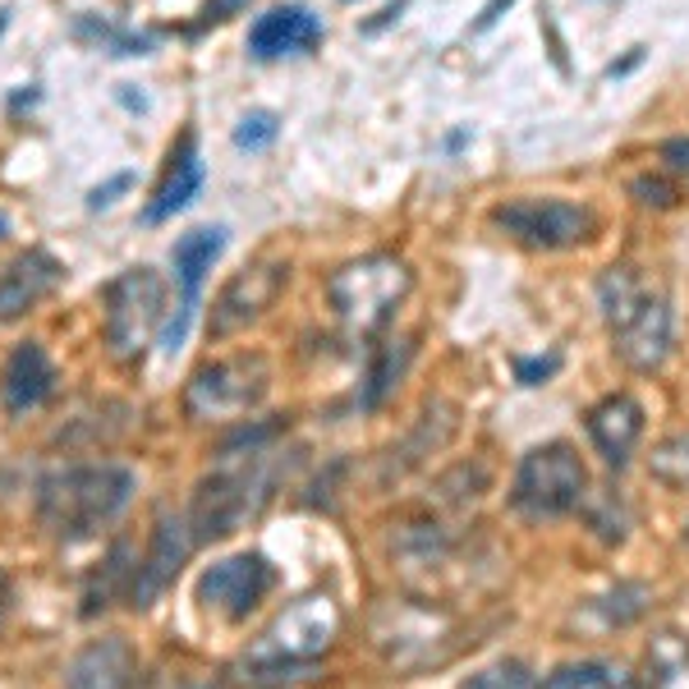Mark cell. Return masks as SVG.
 Segmentation results:
<instances>
[{"instance_id":"6da1fadb","label":"cell","mask_w":689,"mask_h":689,"mask_svg":"<svg viewBox=\"0 0 689 689\" xmlns=\"http://www.w3.org/2000/svg\"><path fill=\"white\" fill-rule=\"evenodd\" d=\"M271 432H276V427L244 432L240 446H225L221 469L198 482L193 510H189L193 543L230 538V533L244 529V524L267 505V497H271V488H276V455L267 451Z\"/></svg>"},{"instance_id":"7a4b0ae2","label":"cell","mask_w":689,"mask_h":689,"mask_svg":"<svg viewBox=\"0 0 689 689\" xmlns=\"http://www.w3.org/2000/svg\"><path fill=\"white\" fill-rule=\"evenodd\" d=\"M138 478L130 465L101 459V465H69L60 474L42 478L37 488V515L42 524L65 543L92 538L101 524H111L124 505L134 501Z\"/></svg>"},{"instance_id":"3957f363","label":"cell","mask_w":689,"mask_h":689,"mask_svg":"<svg viewBox=\"0 0 689 689\" xmlns=\"http://www.w3.org/2000/svg\"><path fill=\"white\" fill-rule=\"evenodd\" d=\"M598 303L607 313L616 354L634 373H657L671 354V303L648 290L630 267H611L598 280Z\"/></svg>"},{"instance_id":"277c9868","label":"cell","mask_w":689,"mask_h":689,"mask_svg":"<svg viewBox=\"0 0 689 689\" xmlns=\"http://www.w3.org/2000/svg\"><path fill=\"white\" fill-rule=\"evenodd\" d=\"M341 634V602L331 593H303L258 634L248 648V680H286L280 671L322 657Z\"/></svg>"},{"instance_id":"5b68a950","label":"cell","mask_w":689,"mask_h":689,"mask_svg":"<svg viewBox=\"0 0 689 689\" xmlns=\"http://www.w3.org/2000/svg\"><path fill=\"white\" fill-rule=\"evenodd\" d=\"M584 497H589V469H584V459L566 442H547L538 451H529L515 469V488H510V501L529 520L570 515Z\"/></svg>"},{"instance_id":"8992f818","label":"cell","mask_w":689,"mask_h":689,"mask_svg":"<svg viewBox=\"0 0 689 689\" xmlns=\"http://www.w3.org/2000/svg\"><path fill=\"white\" fill-rule=\"evenodd\" d=\"M166 326V280L152 267H130L107 286V345L115 359H143Z\"/></svg>"},{"instance_id":"52a82bcc","label":"cell","mask_w":689,"mask_h":689,"mask_svg":"<svg viewBox=\"0 0 689 689\" xmlns=\"http://www.w3.org/2000/svg\"><path fill=\"white\" fill-rule=\"evenodd\" d=\"M410 286H414V271L400 258H391V253H373V258L341 267L336 276H331L326 290H331V309H336L349 326L373 331L396 313V303L410 295Z\"/></svg>"},{"instance_id":"ba28073f","label":"cell","mask_w":689,"mask_h":689,"mask_svg":"<svg viewBox=\"0 0 689 689\" xmlns=\"http://www.w3.org/2000/svg\"><path fill=\"white\" fill-rule=\"evenodd\" d=\"M271 391V364L263 354H235L198 368L189 391H185V410L189 419H240L248 410H258L263 396Z\"/></svg>"},{"instance_id":"9c48e42d","label":"cell","mask_w":689,"mask_h":689,"mask_svg":"<svg viewBox=\"0 0 689 689\" xmlns=\"http://www.w3.org/2000/svg\"><path fill=\"white\" fill-rule=\"evenodd\" d=\"M492 225L524 248H575L598 235V212L566 198H515L492 212Z\"/></svg>"},{"instance_id":"30bf717a","label":"cell","mask_w":689,"mask_h":689,"mask_svg":"<svg viewBox=\"0 0 689 689\" xmlns=\"http://www.w3.org/2000/svg\"><path fill=\"white\" fill-rule=\"evenodd\" d=\"M377 644L391 653L396 667L414 671V667H437L455 653V621L451 611L427 607V602H391L377 611Z\"/></svg>"},{"instance_id":"8fae6325","label":"cell","mask_w":689,"mask_h":689,"mask_svg":"<svg viewBox=\"0 0 689 689\" xmlns=\"http://www.w3.org/2000/svg\"><path fill=\"white\" fill-rule=\"evenodd\" d=\"M225 253V225H198L189 235L175 240L170 248V263H175V280H180V313H175L162 326V349L175 354L189 336V322L198 313V295H202V280H208L212 263Z\"/></svg>"},{"instance_id":"7c38bea8","label":"cell","mask_w":689,"mask_h":689,"mask_svg":"<svg viewBox=\"0 0 689 689\" xmlns=\"http://www.w3.org/2000/svg\"><path fill=\"white\" fill-rule=\"evenodd\" d=\"M271 589V566L258 552H240L225 556L216 566L202 570L198 579V602L221 621H244L253 607H258Z\"/></svg>"},{"instance_id":"4fadbf2b","label":"cell","mask_w":689,"mask_h":689,"mask_svg":"<svg viewBox=\"0 0 689 689\" xmlns=\"http://www.w3.org/2000/svg\"><path fill=\"white\" fill-rule=\"evenodd\" d=\"M286 276H290L286 263H258V267H244L230 276L225 290L212 303V336H230V331L258 322L276 303V295L286 290Z\"/></svg>"},{"instance_id":"5bb4252c","label":"cell","mask_w":689,"mask_h":689,"mask_svg":"<svg viewBox=\"0 0 689 689\" xmlns=\"http://www.w3.org/2000/svg\"><path fill=\"white\" fill-rule=\"evenodd\" d=\"M193 552V529H189V515H162L157 529H152V543H147V556L138 560V575H134V589H130V602L134 607H152L157 602L180 566Z\"/></svg>"},{"instance_id":"9a60e30c","label":"cell","mask_w":689,"mask_h":689,"mask_svg":"<svg viewBox=\"0 0 689 689\" xmlns=\"http://www.w3.org/2000/svg\"><path fill=\"white\" fill-rule=\"evenodd\" d=\"M318 42H322V19L309 5H276L248 29V56L253 60L303 56Z\"/></svg>"},{"instance_id":"2e32d148","label":"cell","mask_w":689,"mask_h":689,"mask_svg":"<svg viewBox=\"0 0 689 689\" xmlns=\"http://www.w3.org/2000/svg\"><path fill=\"white\" fill-rule=\"evenodd\" d=\"M138 676V653L130 648V640L107 634V640H92L88 648H79L65 667V689H130Z\"/></svg>"},{"instance_id":"e0dca14e","label":"cell","mask_w":689,"mask_h":689,"mask_svg":"<svg viewBox=\"0 0 689 689\" xmlns=\"http://www.w3.org/2000/svg\"><path fill=\"white\" fill-rule=\"evenodd\" d=\"M60 276H65V267L51 258L46 248L19 253V258L0 271V322H14L29 309H37V303L60 286Z\"/></svg>"},{"instance_id":"ac0fdd59","label":"cell","mask_w":689,"mask_h":689,"mask_svg":"<svg viewBox=\"0 0 689 689\" xmlns=\"http://www.w3.org/2000/svg\"><path fill=\"white\" fill-rule=\"evenodd\" d=\"M589 437L611 469H625L644 437V404L634 396H607L589 410Z\"/></svg>"},{"instance_id":"d6986e66","label":"cell","mask_w":689,"mask_h":689,"mask_svg":"<svg viewBox=\"0 0 689 689\" xmlns=\"http://www.w3.org/2000/svg\"><path fill=\"white\" fill-rule=\"evenodd\" d=\"M202 189V157H198V134L185 130L180 143L170 147V162H166V175H162V185L157 193H152V202L143 208V221L147 225H162L170 221L175 212H185L189 202L198 198Z\"/></svg>"},{"instance_id":"ffe728a7","label":"cell","mask_w":689,"mask_h":689,"mask_svg":"<svg viewBox=\"0 0 689 689\" xmlns=\"http://www.w3.org/2000/svg\"><path fill=\"white\" fill-rule=\"evenodd\" d=\"M51 387H56V368H51L46 349L37 341L14 345L5 368H0V404L10 414H29L51 396Z\"/></svg>"},{"instance_id":"44dd1931","label":"cell","mask_w":689,"mask_h":689,"mask_svg":"<svg viewBox=\"0 0 689 689\" xmlns=\"http://www.w3.org/2000/svg\"><path fill=\"white\" fill-rule=\"evenodd\" d=\"M543 689H644L640 676L621 662H570V667H556Z\"/></svg>"},{"instance_id":"7402d4cb","label":"cell","mask_w":689,"mask_h":689,"mask_svg":"<svg viewBox=\"0 0 689 689\" xmlns=\"http://www.w3.org/2000/svg\"><path fill=\"white\" fill-rule=\"evenodd\" d=\"M648 689H689V640L662 630L648 644Z\"/></svg>"},{"instance_id":"603a6c76","label":"cell","mask_w":689,"mask_h":689,"mask_svg":"<svg viewBox=\"0 0 689 689\" xmlns=\"http://www.w3.org/2000/svg\"><path fill=\"white\" fill-rule=\"evenodd\" d=\"M130 556H134V547H130V538H120L111 552H107V560H101V570H97V579H92V589H88V602H84V616H97V607H111L115 602V593L130 584L134 589V575H138V560L130 566Z\"/></svg>"},{"instance_id":"cb8c5ba5","label":"cell","mask_w":689,"mask_h":689,"mask_svg":"<svg viewBox=\"0 0 689 689\" xmlns=\"http://www.w3.org/2000/svg\"><path fill=\"white\" fill-rule=\"evenodd\" d=\"M451 437H455V404H446V400L427 404V414H423L419 432L410 437V446H404V465H414V459H423V455H432V451H442Z\"/></svg>"},{"instance_id":"d4e9b609","label":"cell","mask_w":689,"mask_h":689,"mask_svg":"<svg viewBox=\"0 0 689 689\" xmlns=\"http://www.w3.org/2000/svg\"><path fill=\"white\" fill-rule=\"evenodd\" d=\"M653 593H648V584H616L607 598L593 602V611H602V625H634L648 611Z\"/></svg>"},{"instance_id":"484cf974","label":"cell","mask_w":689,"mask_h":689,"mask_svg":"<svg viewBox=\"0 0 689 689\" xmlns=\"http://www.w3.org/2000/svg\"><path fill=\"white\" fill-rule=\"evenodd\" d=\"M648 474L671 482V488H689V437H667L648 455Z\"/></svg>"},{"instance_id":"4316f807","label":"cell","mask_w":689,"mask_h":689,"mask_svg":"<svg viewBox=\"0 0 689 689\" xmlns=\"http://www.w3.org/2000/svg\"><path fill=\"white\" fill-rule=\"evenodd\" d=\"M459 689H533V671L524 667V662L505 657V662H492V667L474 671Z\"/></svg>"},{"instance_id":"83f0119b","label":"cell","mask_w":689,"mask_h":689,"mask_svg":"<svg viewBox=\"0 0 689 689\" xmlns=\"http://www.w3.org/2000/svg\"><path fill=\"white\" fill-rule=\"evenodd\" d=\"M276 134H280L276 111H248V115L235 124V147H244V152H263V147L276 143Z\"/></svg>"},{"instance_id":"f1b7e54d","label":"cell","mask_w":689,"mask_h":689,"mask_svg":"<svg viewBox=\"0 0 689 689\" xmlns=\"http://www.w3.org/2000/svg\"><path fill=\"white\" fill-rule=\"evenodd\" d=\"M630 193L640 198V202H648V208H671V202H676V189H671L667 180H653V175H644V180H634V185H630Z\"/></svg>"},{"instance_id":"f546056e","label":"cell","mask_w":689,"mask_h":689,"mask_svg":"<svg viewBox=\"0 0 689 689\" xmlns=\"http://www.w3.org/2000/svg\"><path fill=\"white\" fill-rule=\"evenodd\" d=\"M134 185V175L130 170H120V175H111V180L107 185H97L92 193H88V212H101V208H111V202L124 193V189H130Z\"/></svg>"},{"instance_id":"4dcf8cb0","label":"cell","mask_w":689,"mask_h":689,"mask_svg":"<svg viewBox=\"0 0 689 689\" xmlns=\"http://www.w3.org/2000/svg\"><path fill=\"white\" fill-rule=\"evenodd\" d=\"M510 5H515V0H488V5H482V14L474 19V33H488V29H492V23H497Z\"/></svg>"},{"instance_id":"1f68e13d","label":"cell","mask_w":689,"mask_h":689,"mask_svg":"<svg viewBox=\"0 0 689 689\" xmlns=\"http://www.w3.org/2000/svg\"><path fill=\"white\" fill-rule=\"evenodd\" d=\"M115 97H120V107H124V111L147 115V97H143V92H134V84H115Z\"/></svg>"},{"instance_id":"d6a6232c","label":"cell","mask_w":689,"mask_h":689,"mask_svg":"<svg viewBox=\"0 0 689 689\" xmlns=\"http://www.w3.org/2000/svg\"><path fill=\"white\" fill-rule=\"evenodd\" d=\"M556 373V359H543V364H520V381L524 387H538V377Z\"/></svg>"},{"instance_id":"836d02e7","label":"cell","mask_w":689,"mask_h":689,"mask_svg":"<svg viewBox=\"0 0 689 689\" xmlns=\"http://www.w3.org/2000/svg\"><path fill=\"white\" fill-rule=\"evenodd\" d=\"M662 157H667L671 166H680V170H689V138H671L667 147H662Z\"/></svg>"},{"instance_id":"e575fe53","label":"cell","mask_w":689,"mask_h":689,"mask_svg":"<svg viewBox=\"0 0 689 689\" xmlns=\"http://www.w3.org/2000/svg\"><path fill=\"white\" fill-rule=\"evenodd\" d=\"M0 611H5V575H0Z\"/></svg>"},{"instance_id":"d590c367","label":"cell","mask_w":689,"mask_h":689,"mask_svg":"<svg viewBox=\"0 0 689 689\" xmlns=\"http://www.w3.org/2000/svg\"><path fill=\"white\" fill-rule=\"evenodd\" d=\"M0 33H5V10H0Z\"/></svg>"},{"instance_id":"8d00e7d4","label":"cell","mask_w":689,"mask_h":689,"mask_svg":"<svg viewBox=\"0 0 689 689\" xmlns=\"http://www.w3.org/2000/svg\"><path fill=\"white\" fill-rule=\"evenodd\" d=\"M0 230H5V216H0Z\"/></svg>"},{"instance_id":"74e56055","label":"cell","mask_w":689,"mask_h":689,"mask_svg":"<svg viewBox=\"0 0 689 689\" xmlns=\"http://www.w3.org/2000/svg\"><path fill=\"white\" fill-rule=\"evenodd\" d=\"M685 538H689V529H685Z\"/></svg>"}]
</instances>
